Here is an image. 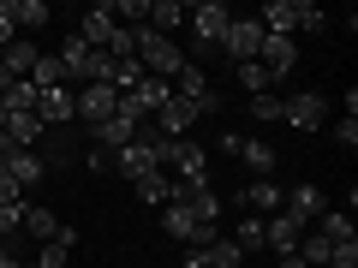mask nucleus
I'll use <instances>...</instances> for the list:
<instances>
[{
    "instance_id": "nucleus-1",
    "label": "nucleus",
    "mask_w": 358,
    "mask_h": 268,
    "mask_svg": "<svg viewBox=\"0 0 358 268\" xmlns=\"http://www.w3.org/2000/svg\"><path fill=\"white\" fill-rule=\"evenodd\" d=\"M138 66H143L150 77H167V84H173V77L185 72V54L173 48V36H162V30L143 24V30H138Z\"/></svg>"
},
{
    "instance_id": "nucleus-2",
    "label": "nucleus",
    "mask_w": 358,
    "mask_h": 268,
    "mask_svg": "<svg viewBox=\"0 0 358 268\" xmlns=\"http://www.w3.org/2000/svg\"><path fill=\"white\" fill-rule=\"evenodd\" d=\"M185 24H192V42H197V54H203V48H221V36H227L233 13L221 6V0H197V6H185Z\"/></svg>"
},
{
    "instance_id": "nucleus-3",
    "label": "nucleus",
    "mask_w": 358,
    "mask_h": 268,
    "mask_svg": "<svg viewBox=\"0 0 358 268\" xmlns=\"http://www.w3.org/2000/svg\"><path fill=\"white\" fill-rule=\"evenodd\" d=\"M162 227H167V239H179V244H192V251H203V244L215 239V227H203V221L192 215V203H185V197H173V203L162 209Z\"/></svg>"
},
{
    "instance_id": "nucleus-4",
    "label": "nucleus",
    "mask_w": 358,
    "mask_h": 268,
    "mask_svg": "<svg viewBox=\"0 0 358 268\" xmlns=\"http://www.w3.org/2000/svg\"><path fill=\"white\" fill-rule=\"evenodd\" d=\"M281 119L293 131H322V126H329V102H322L317 89H293V96L281 102Z\"/></svg>"
},
{
    "instance_id": "nucleus-5",
    "label": "nucleus",
    "mask_w": 358,
    "mask_h": 268,
    "mask_svg": "<svg viewBox=\"0 0 358 268\" xmlns=\"http://www.w3.org/2000/svg\"><path fill=\"white\" fill-rule=\"evenodd\" d=\"M150 143H155V137H150V126H143V131H138V143L114 149V167L131 179V185H138V179H150V173H162V167H155V149H150Z\"/></svg>"
},
{
    "instance_id": "nucleus-6",
    "label": "nucleus",
    "mask_w": 358,
    "mask_h": 268,
    "mask_svg": "<svg viewBox=\"0 0 358 268\" xmlns=\"http://www.w3.org/2000/svg\"><path fill=\"white\" fill-rule=\"evenodd\" d=\"M36 119H42V126H72V119H78V89H36Z\"/></svg>"
},
{
    "instance_id": "nucleus-7",
    "label": "nucleus",
    "mask_w": 358,
    "mask_h": 268,
    "mask_svg": "<svg viewBox=\"0 0 358 268\" xmlns=\"http://www.w3.org/2000/svg\"><path fill=\"white\" fill-rule=\"evenodd\" d=\"M192 126H197V107L185 102V96H167V102L155 107V137H185Z\"/></svg>"
},
{
    "instance_id": "nucleus-8",
    "label": "nucleus",
    "mask_w": 358,
    "mask_h": 268,
    "mask_svg": "<svg viewBox=\"0 0 358 268\" xmlns=\"http://www.w3.org/2000/svg\"><path fill=\"white\" fill-rule=\"evenodd\" d=\"M221 48L233 54V60H257V48H263V24H257V18H233L227 24V36H221Z\"/></svg>"
},
{
    "instance_id": "nucleus-9",
    "label": "nucleus",
    "mask_w": 358,
    "mask_h": 268,
    "mask_svg": "<svg viewBox=\"0 0 358 268\" xmlns=\"http://www.w3.org/2000/svg\"><path fill=\"white\" fill-rule=\"evenodd\" d=\"M114 107H120V89L114 84H84V89H78V119H90V126H102Z\"/></svg>"
},
{
    "instance_id": "nucleus-10",
    "label": "nucleus",
    "mask_w": 358,
    "mask_h": 268,
    "mask_svg": "<svg viewBox=\"0 0 358 268\" xmlns=\"http://www.w3.org/2000/svg\"><path fill=\"white\" fill-rule=\"evenodd\" d=\"M114 6H90L84 13V24H78V42L84 48H96V54H108V42H114Z\"/></svg>"
},
{
    "instance_id": "nucleus-11",
    "label": "nucleus",
    "mask_w": 358,
    "mask_h": 268,
    "mask_svg": "<svg viewBox=\"0 0 358 268\" xmlns=\"http://www.w3.org/2000/svg\"><path fill=\"white\" fill-rule=\"evenodd\" d=\"M257 66H268V72H275V84H281V77L299 66V42H293V36H263V48H257Z\"/></svg>"
},
{
    "instance_id": "nucleus-12",
    "label": "nucleus",
    "mask_w": 358,
    "mask_h": 268,
    "mask_svg": "<svg viewBox=\"0 0 358 268\" xmlns=\"http://www.w3.org/2000/svg\"><path fill=\"white\" fill-rule=\"evenodd\" d=\"M257 24H263V36H293L299 30V0H268L263 13H257Z\"/></svg>"
},
{
    "instance_id": "nucleus-13",
    "label": "nucleus",
    "mask_w": 358,
    "mask_h": 268,
    "mask_svg": "<svg viewBox=\"0 0 358 268\" xmlns=\"http://www.w3.org/2000/svg\"><path fill=\"white\" fill-rule=\"evenodd\" d=\"M185 262H192V268H239V262H245V251H239L233 239H209L203 251H192Z\"/></svg>"
},
{
    "instance_id": "nucleus-14",
    "label": "nucleus",
    "mask_w": 358,
    "mask_h": 268,
    "mask_svg": "<svg viewBox=\"0 0 358 268\" xmlns=\"http://www.w3.org/2000/svg\"><path fill=\"white\" fill-rule=\"evenodd\" d=\"M281 215H287V221H299V227H305L310 215H322V191H317V185H310V179H299L293 191H287V209H281Z\"/></svg>"
},
{
    "instance_id": "nucleus-15",
    "label": "nucleus",
    "mask_w": 358,
    "mask_h": 268,
    "mask_svg": "<svg viewBox=\"0 0 358 268\" xmlns=\"http://www.w3.org/2000/svg\"><path fill=\"white\" fill-rule=\"evenodd\" d=\"M0 131H6V137H13L18 149H36V143H42V131H48V126H42L36 114H0Z\"/></svg>"
},
{
    "instance_id": "nucleus-16",
    "label": "nucleus",
    "mask_w": 358,
    "mask_h": 268,
    "mask_svg": "<svg viewBox=\"0 0 358 268\" xmlns=\"http://www.w3.org/2000/svg\"><path fill=\"white\" fill-rule=\"evenodd\" d=\"M0 173H13V179H18V185H24V191H30V185H42V179H48V161H42V155H36V149H18V155H13V161L0 167Z\"/></svg>"
},
{
    "instance_id": "nucleus-17",
    "label": "nucleus",
    "mask_w": 358,
    "mask_h": 268,
    "mask_svg": "<svg viewBox=\"0 0 358 268\" xmlns=\"http://www.w3.org/2000/svg\"><path fill=\"white\" fill-rule=\"evenodd\" d=\"M36 60H42V48H36L30 36H18L13 48L0 54V72H6V77H30V66H36Z\"/></svg>"
},
{
    "instance_id": "nucleus-18",
    "label": "nucleus",
    "mask_w": 358,
    "mask_h": 268,
    "mask_svg": "<svg viewBox=\"0 0 358 268\" xmlns=\"http://www.w3.org/2000/svg\"><path fill=\"white\" fill-rule=\"evenodd\" d=\"M263 244H268V251H281V256H293L299 251V221H287V215L263 221Z\"/></svg>"
},
{
    "instance_id": "nucleus-19",
    "label": "nucleus",
    "mask_w": 358,
    "mask_h": 268,
    "mask_svg": "<svg viewBox=\"0 0 358 268\" xmlns=\"http://www.w3.org/2000/svg\"><path fill=\"white\" fill-rule=\"evenodd\" d=\"M167 96H173V84H167V77H150V72H143V77H138V89H131V102L143 107V119H150L155 107L167 102Z\"/></svg>"
},
{
    "instance_id": "nucleus-20",
    "label": "nucleus",
    "mask_w": 358,
    "mask_h": 268,
    "mask_svg": "<svg viewBox=\"0 0 358 268\" xmlns=\"http://www.w3.org/2000/svg\"><path fill=\"white\" fill-rule=\"evenodd\" d=\"M138 197H143L150 209H167V203L179 197V179H167V173H150V179H138Z\"/></svg>"
},
{
    "instance_id": "nucleus-21",
    "label": "nucleus",
    "mask_w": 358,
    "mask_h": 268,
    "mask_svg": "<svg viewBox=\"0 0 358 268\" xmlns=\"http://www.w3.org/2000/svg\"><path fill=\"white\" fill-rule=\"evenodd\" d=\"M24 232H30V239H42V244H54L60 215H54V209H42V203H24Z\"/></svg>"
},
{
    "instance_id": "nucleus-22",
    "label": "nucleus",
    "mask_w": 358,
    "mask_h": 268,
    "mask_svg": "<svg viewBox=\"0 0 358 268\" xmlns=\"http://www.w3.org/2000/svg\"><path fill=\"white\" fill-rule=\"evenodd\" d=\"M281 203H287V191L275 179H251V185H245V209H251V215L257 209H281Z\"/></svg>"
},
{
    "instance_id": "nucleus-23",
    "label": "nucleus",
    "mask_w": 358,
    "mask_h": 268,
    "mask_svg": "<svg viewBox=\"0 0 358 268\" xmlns=\"http://www.w3.org/2000/svg\"><path fill=\"white\" fill-rule=\"evenodd\" d=\"M48 0H13V24L18 30H42V24H48Z\"/></svg>"
},
{
    "instance_id": "nucleus-24",
    "label": "nucleus",
    "mask_w": 358,
    "mask_h": 268,
    "mask_svg": "<svg viewBox=\"0 0 358 268\" xmlns=\"http://www.w3.org/2000/svg\"><path fill=\"white\" fill-rule=\"evenodd\" d=\"M143 18H155L150 30H162V36H167V30L185 24V6H179V0H155V6H143Z\"/></svg>"
},
{
    "instance_id": "nucleus-25",
    "label": "nucleus",
    "mask_w": 358,
    "mask_h": 268,
    "mask_svg": "<svg viewBox=\"0 0 358 268\" xmlns=\"http://www.w3.org/2000/svg\"><path fill=\"white\" fill-rule=\"evenodd\" d=\"M30 84H36V89H60L66 84V66L54 60V54H42V60L30 66Z\"/></svg>"
},
{
    "instance_id": "nucleus-26",
    "label": "nucleus",
    "mask_w": 358,
    "mask_h": 268,
    "mask_svg": "<svg viewBox=\"0 0 358 268\" xmlns=\"http://www.w3.org/2000/svg\"><path fill=\"white\" fill-rule=\"evenodd\" d=\"M239 84L251 89V96H268V89H275V72H268V66H257V60H245V66H239Z\"/></svg>"
},
{
    "instance_id": "nucleus-27",
    "label": "nucleus",
    "mask_w": 358,
    "mask_h": 268,
    "mask_svg": "<svg viewBox=\"0 0 358 268\" xmlns=\"http://www.w3.org/2000/svg\"><path fill=\"white\" fill-rule=\"evenodd\" d=\"M239 155L251 161V173H257V179L275 173V149H268V143H239Z\"/></svg>"
},
{
    "instance_id": "nucleus-28",
    "label": "nucleus",
    "mask_w": 358,
    "mask_h": 268,
    "mask_svg": "<svg viewBox=\"0 0 358 268\" xmlns=\"http://www.w3.org/2000/svg\"><path fill=\"white\" fill-rule=\"evenodd\" d=\"M233 244H239V251H257V244H263V221L245 215V221H239V232H233Z\"/></svg>"
},
{
    "instance_id": "nucleus-29",
    "label": "nucleus",
    "mask_w": 358,
    "mask_h": 268,
    "mask_svg": "<svg viewBox=\"0 0 358 268\" xmlns=\"http://www.w3.org/2000/svg\"><path fill=\"white\" fill-rule=\"evenodd\" d=\"M322 239H329V244H346V239H358V232H352V221H346V215H322Z\"/></svg>"
},
{
    "instance_id": "nucleus-30",
    "label": "nucleus",
    "mask_w": 358,
    "mask_h": 268,
    "mask_svg": "<svg viewBox=\"0 0 358 268\" xmlns=\"http://www.w3.org/2000/svg\"><path fill=\"white\" fill-rule=\"evenodd\" d=\"M0 209H24V185L13 173H0Z\"/></svg>"
},
{
    "instance_id": "nucleus-31",
    "label": "nucleus",
    "mask_w": 358,
    "mask_h": 268,
    "mask_svg": "<svg viewBox=\"0 0 358 268\" xmlns=\"http://www.w3.org/2000/svg\"><path fill=\"white\" fill-rule=\"evenodd\" d=\"M251 119H281V96L268 89V96H251Z\"/></svg>"
},
{
    "instance_id": "nucleus-32",
    "label": "nucleus",
    "mask_w": 358,
    "mask_h": 268,
    "mask_svg": "<svg viewBox=\"0 0 358 268\" xmlns=\"http://www.w3.org/2000/svg\"><path fill=\"white\" fill-rule=\"evenodd\" d=\"M24 268H66V251H60V244H42L36 262H24Z\"/></svg>"
},
{
    "instance_id": "nucleus-33",
    "label": "nucleus",
    "mask_w": 358,
    "mask_h": 268,
    "mask_svg": "<svg viewBox=\"0 0 358 268\" xmlns=\"http://www.w3.org/2000/svg\"><path fill=\"white\" fill-rule=\"evenodd\" d=\"M329 18H322V6H310V0H299V30H322Z\"/></svg>"
},
{
    "instance_id": "nucleus-34",
    "label": "nucleus",
    "mask_w": 358,
    "mask_h": 268,
    "mask_svg": "<svg viewBox=\"0 0 358 268\" xmlns=\"http://www.w3.org/2000/svg\"><path fill=\"white\" fill-rule=\"evenodd\" d=\"M334 143H341V149H352V143H358V119H341V126H334Z\"/></svg>"
},
{
    "instance_id": "nucleus-35",
    "label": "nucleus",
    "mask_w": 358,
    "mask_h": 268,
    "mask_svg": "<svg viewBox=\"0 0 358 268\" xmlns=\"http://www.w3.org/2000/svg\"><path fill=\"white\" fill-rule=\"evenodd\" d=\"M13 155H18V143H13V137H6V131H0V167L13 161Z\"/></svg>"
},
{
    "instance_id": "nucleus-36",
    "label": "nucleus",
    "mask_w": 358,
    "mask_h": 268,
    "mask_svg": "<svg viewBox=\"0 0 358 268\" xmlns=\"http://www.w3.org/2000/svg\"><path fill=\"white\" fill-rule=\"evenodd\" d=\"M0 268H24V262H18V256L6 251V244H0Z\"/></svg>"
},
{
    "instance_id": "nucleus-37",
    "label": "nucleus",
    "mask_w": 358,
    "mask_h": 268,
    "mask_svg": "<svg viewBox=\"0 0 358 268\" xmlns=\"http://www.w3.org/2000/svg\"><path fill=\"white\" fill-rule=\"evenodd\" d=\"M281 268H305V262H299V256H281Z\"/></svg>"
}]
</instances>
